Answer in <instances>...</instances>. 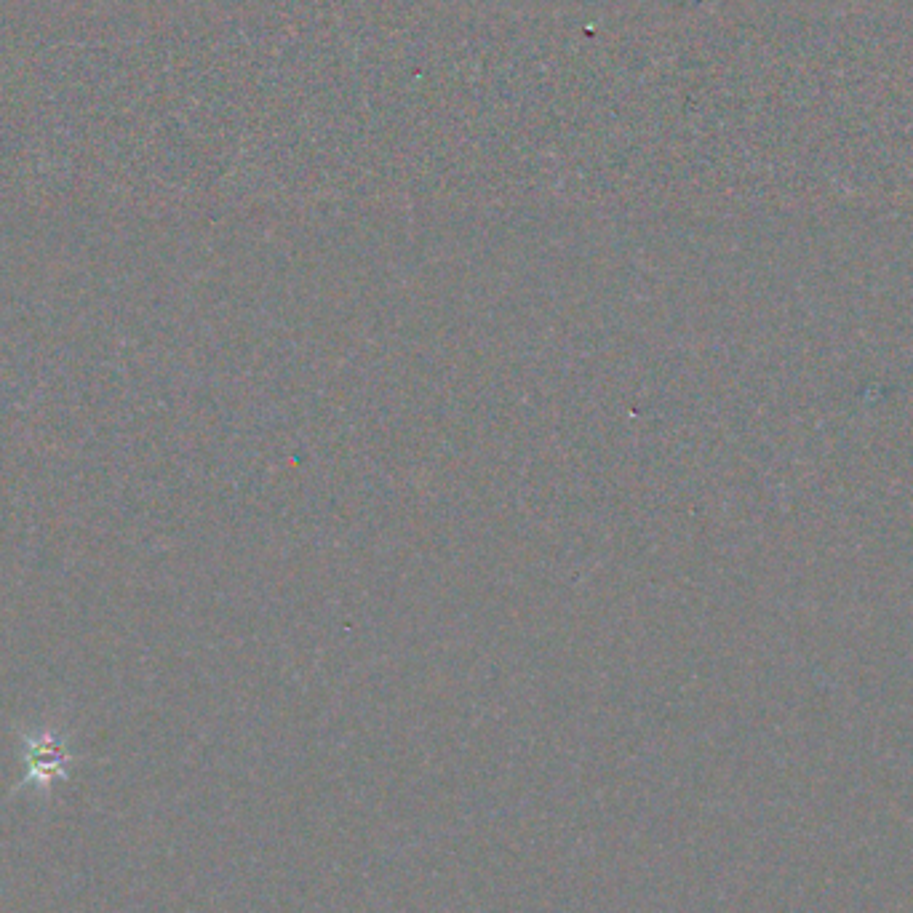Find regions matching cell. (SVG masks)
<instances>
[{
  "label": "cell",
  "mask_w": 913,
  "mask_h": 913,
  "mask_svg": "<svg viewBox=\"0 0 913 913\" xmlns=\"http://www.w3.org/2000/svg\"><path fill=\"white\" fill-rule=\"evenodd\" d=\"M70 756H67L65 745L54 740V737H41L38 743L30 745L27 751V767L35 783L51 785L57 777H65V767Z\"/></svg>",
  "instance_id": "1"
}]
</instances>
